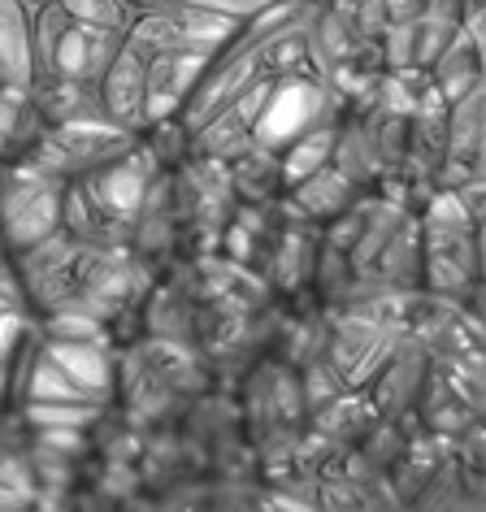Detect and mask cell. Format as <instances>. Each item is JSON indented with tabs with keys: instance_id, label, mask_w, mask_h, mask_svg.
<instances>
[{
	"instance_id": "cell-1",
	"label": "cell",
	"mask_w": 486,
	"mask_h": 512,
	"mask_svg": "<svg viewBox=\"0 0 486 512\" xmlns=\"http://www.w3.org/2000/svg\"><path fill=\"white\" fill-rule=\"evenodd\" d=\"M14 270L35 317H92L109 335L144 313L157 283V265L135 248L79 239L66 226L14 252Z\"/></svg>"
},
{
	"instance_id": "cell-2",
	"label": "cell",
	"mask_w": 486,
	"mask_h": 512,
	"mask_svg": "<svg viewBox=\"0 0 486 512\" xmlns=\"http://www.w3.org/2000/svg\"><path fill=\"white\" fill-rule=\"evenodd\" d=\"M421 296L439 304H469L482 287L478 222L452 187L421 200Z\"/></svg>"
},
{
	"instance_id": "cell-3",
	"label": "cell",
	"mask_w": 486,
	"mask_h": 512,
	"mask_svg": "<svg viewBox=\"0 0 486 512\" xmlns=\"http://www.w3.org/2000/svg\"><path fill=\"white\" fill-rule=\"evenodd\" d=\"M126 40L70 18V9L61 0H44L31 9V61L35 79H74V83H96L105 79L109 61L118 57Z\"/></svg>"
},
{
	"instance_id": "cell-4",
	"label": "cell",
	"mask_w": 486,
	"mask_h": 512,
	"mask_svg": "<svg viewBox=\"0 0 486 512\" xmlns=\"http://www.w3.org/2000/svg\"><path fill=\"white\" fill-rule=\"evenodd\" d=\"M66 178L40 170L31 161L0 165V239L9 252H22L61 226Z\"/></svg>"
},
{
	"instance_id": "cell-5",
	"label": "cell",
	"mask_w": 486,
	"mask_h": 512,
	"mask_svg": "<svg viewBox=\"0 0 486 512\" xmlns=\"http://www.w3.org/2000/svg\"><path fill=\"white\" fill-rule=\"evenodd\" d=\"M100 105H105V118L122 131H148V57L131 40L118 48V57L109 61L105 79H100Z\"/></svg>"
},
{
	"instance_id": "cell-6",
	"label": "cell",
	"mask_w": 486,
	"mask_h": 512,
	"mask_svg": "<svg viewBox=\"0 0 486 512\" xmlns=\"http://www.w3.org/2000/svg\"><path fill=\"white\" fill-rule=\"evenodd\" d=\"M361 196H365V187L356 183L348 170H339L335 161H326L322 170H313L309 178H300L296 187H287V196H283V200H287L296 213L309 217V222L330 226L335 217L348 213Z\"/></svg>"
},
{
	"instance_id": "cell-7",
	"label": "cell",
	"mask_w": 486,
	"mask_h": 512,
	"mask_svg": "<svg viewBox=\"0 0 486 512\" xmlns=\"http://www.w3.org/2000/svg\"><path fill=\"white\" fill-rule=\"evenodd\" d=\"M48 122L35 109L31 87H0V165L27 161L31 148L44 139Z\"/></svg>"
},
{
	"instance_id": "cell-8",
	"label": "cell",
	"mask_w": 486,
	"mask_h": 512,
	"mask_svg": "<svg viewBox=\"0 0 486 512\" xmlns=\"http://www.w3.org/2000/svg\"><path fill=\"white\" fill-rule=\"evenodd\" d=\"M31 5L0 0V87H31Z\"/></svg>"
},
{
	"instance_id": "cell-9",
	"label": "cell",
	"mask_w": 486,
	"mask_h": 512,
	"mask_svg": "<svg viewBox=\"0 0 486 512\" xmlns=\"http://www.w3.org/2000/svg\"><path fill=\"white\" fill-rule=\"evenodd\" d=\"M430 79H434V87H439V96L447 100V105H456L460 96H469L473 87L486 79L482 53H478V44L469 40V31H460L456 40L443 48L439 61L430 66Z\"/></svg>"
},
{
	"instance_id": "cell-10",
	"label": "cell",
	"mask_w": 486,
	"mask_h": 512,
	"mask_svg": "<svg viewBox=\"0 0 486 512\" xmlns=\"http://www.w3.org/2000/svg\"><path fill=\"white\" fill-rule=\"evenodd\" d=\"M70 9L74 22L83 27H96V31H109V35H131L135 18H139V5L135 0H61Z\"/></svg>"
},
{
	"instance_id": "cell-11",
	"label": "cell",
	"mask_w": 486,
	"mask_h": 512,
	"mask_svg": "<svg viewBox=\"0 0 486 512\" xmlns=\"http://www.w3.org/2000/svg\"><path fill=\"white\" fill-rule=\"evenodd\" d=\"M196 5L222 9V14H230V18H239V22H248L252 14H261V9H270V5H283V0H196Z\"/></svg>"
},
{
	"instance_id": "cell-12",
	"label": "cell",
	"mask_w": 486,
	"mask_h": 512,
	"mask_svg": "<svg viewBox=\"0 0 486 512\" xmlns=\"http://www.w3.org/2000/svg\"><path fill=\"white\" fill-rule=\"evenodd\" d=\"M469 178H486V118H482L478 148H473V170H469Z\"/></svg>"
},
{
	"instance_id": "cell-13",
	"label": "cell",
	"mask_w": 486,
	"mask_h": 512,
	"mask_svg": "<svg viewBox=\"0 0 486 512\" xmlns=\"http://www.w3.org/2000/svg\"><path fill=\"white\" fill-rule=\"evenodd\" d=\"M135 5H139V9H144V5H157V0H135Z\"/></svg>"
},
{
	"instance_id": "cell-14",
	"label": "cell",
	"mask_w": 486,
	"mask_h": 512,
	"mask_svg": "<svg viewBox=\"0 0 486 512\" xmlns=\"http://www.w3.org/2000/svg\"><path fill=\"white\" fill-rule=\"evenodd\" d=\"M27 5H31V9H35V5H44V0H27Z\"/></svg>"
}]
</instances>
